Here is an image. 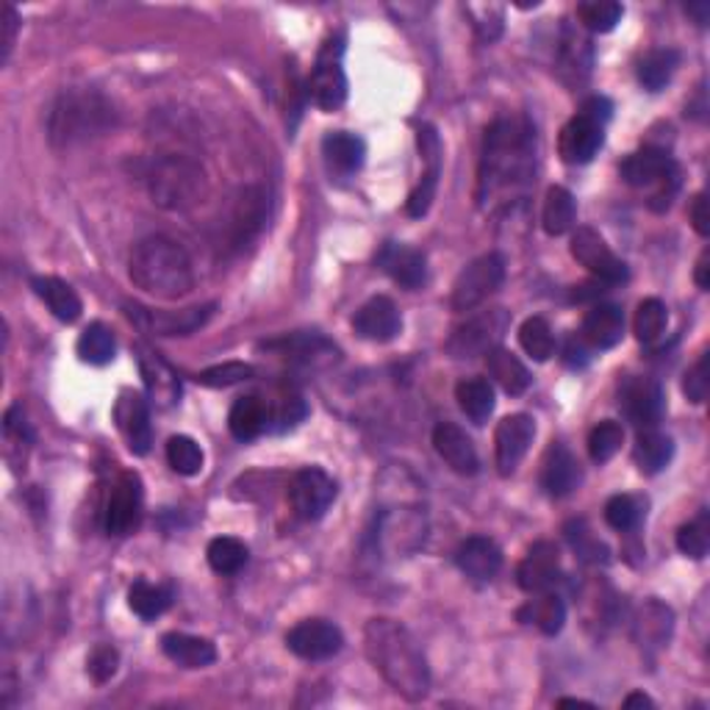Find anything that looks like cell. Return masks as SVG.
<instances>
[{
	"label": "cell",
	"mask_w": 710,
	"mask_h": 710,
	"mask_svg": "<svg viewBox=\"0 0 710 710\" xmlns=\"http://www.w3.org/2000/svg\"><path fill=\"white\" fill-rule=\"evenodd\" d=\"M270 424H272V406L267 400H261L259 394L239 397V400L231 406V413H228V428H231L233 439L239 441L259 439Z\"/></svg>",
	"instance_id": "30"
},
{
	"label": "cell",
	"mask_w": 710,
	"mask_h": 710,
	"mask_svg": "<svg viewBox=\"0 0 710 710\" xmlns=\"http://www.w3.org/2000/svg\"><path fill=\"white\" fill-rule=\"evenodd\" d=\"M536 422L528 413H511L502 419L494 430V452H497V469L502 478L513 474L528 456L530 444H533Z\"/></svg>",
	"instance_id": "17"
},
{
	"label": "cell",
	"mask_w": 710,
	"mask_h": 710,
	"mask_svg": "<svg viewBox=\"0 0 710 710\" xmlns=\"http://www.w3.org/2000/svg\"><path fill=\"white\" fill-rule=\"evenodd\" d=\"M31 287L33 292H37V298L48 306V311L56 317V320L76 322L78 317H81L83 311L81 298H78L76 289H72L70 283L61 281V278H53V276L33 278Z\"/></svg>",
	"instance_id": "33"
},
{
	"label": "cell",
	"mask_w": 710,
	"mask_h": 710,
	"mask_svg": "<svg viewBox=\"0 0 710 710\" xmlns=\"http://www.w3.org/2000/svg\"><path fill=\"white\" fill-rule=\"evenodd\" d=\"M344 44L342 39H328L322 44L320 56H317V64L311 70L309 83V98L317 109L322 111H337L342 109L344 100H348V76H344L342 67Z\"/></svg>",
	"instance_id": "9"
},
{
	"label": "cell",
	"mask_w": 710,
	"mask_h": 710,
	"mask_svg": "<svg viewBox=\"0 0 710 710\" xmlns=\"http://www.w3.org/2000/svg\"><path fill=\"white\" fill-rule=\"evenodd\" d=\"M622 706L624 708H656V702H652L647 694H641V691H636V694H630L628 700L622 702Z\"/></svg>",
	"instance_id": "62"
},
{
	"label": "cell",
	"mask_w": 710,
	"mask_h": 710,
	"mask_svg": "<svg viewBox=\"0 0 710 710\" xmlns=\"http://www.w3.org/2000/svg\"><path fill=\"white\" fill-rule=\"evenodd\" d=\"M508 326H511V314L506 309H491L483 314L472 317L463 326H458L456 331L447 339V353L458 361H467V358L486 356L489 350L500 348L502 337H506Z\"/></svg>",
	"instance_id": "8"
},
{
	"label": "cell",
	"mask_w": 710,
	"mask_h": 710,
	"mask_svg": "<svg viewBox=\"0 0 710 710\" xmlns=\"http://www.w3.org/2000/svg\"><path fill=\"white\" fill-rule=\"evenodd\" d=\"M622 178L633 189L650 192V209L667 211L680 192V164L663 148H641L622 161Z\"/></svg>",
	"instance_id": "6"
},
{
	"label": "cell",
	"mask_w": 710,
	"mask_h": 710,
	"mask_svg": "<svg viewBox=\"0 0 710 710\" xmlns=\"http://www.w3.org/2000/svg\"><path fill=\"white\" fill-rule=\"evenodd\" d=\"M680 64V53L672 48H658L650 50V53L641 59L639 64V81L641 87L650 89V92H658V89L667 87L672 81L674 70Z\"/></svg>",
	"instance_id": "42"
},
{
	"label": "cell",
	"mask_w": 710,
	"mask_h": 710,
	"mask_svg": "<svg viewBox=\"0 0 710 710\" xmlns=\"http://www.w3.org/2000/svg\"><path fill=\"white\" fill-rule=\"evenodd\" d=\"M137 361L139 372H142L144 389H148L150 400L159 408H170L181 400V380H178L176 369L164 361L159 353H153L150 348L139 344L137 348Z\"/></svg>",
	"instance_id": "23"
},
{
	"label": "cell",
	"mask_w": 710,
	"mask_h": 710,
	"mask_svg": "<svg viewBox=\"0 0 710 710\" xmlns=\"http://www.w3.org/2000/svg\"><path fill=\"white\" fill-rule=\"evenodd\" d=\"M574 220H578V206H574L572 192L563 187L547 189L544 206H541V228L550 237H563L574 228Z\"/></svg>",
	"instance_id": "37"
},
{
	"label": "cell",
	"mask_w": 710,
	"mask_h": 710,
	"mask_svg": "<svg viewBox=\"0 0 710 710\" xmlns=\"http://www.w3.org/2000/svg\"><path fill=\"white\" fill-rule=\"evenodd\" d=\"M691 226H694V231L700 233V237H708L710 233V217H708V198L706 192H700L694 198V203H691Z\"/></svg>",
	"instance_id": "59"
},
{
	"label": "cell",
	"mask_w": 710,
	"mask_h": 710,
	"mask_svg": "<svg viewBox=\"0 0 710 710\" xmlns=\"http://www.w3.org/2000/svg\"><path fill=\"white\" fill-rule=\"evenodd\" d=\"M674 630V613L672 608H667L658 600H647L644 606L636 611L633 619V639L636 644L644 652H656L663 650L672 639Z\"/></svg>",
	"instance_id": "27"
},
{
	"label": "cell",
	"mask_w": 710,
	"mask_h": 710,
	"mask_svg": "<svg viewBox=\"0 0 710 710\" xmlns=\"http://www.w3.org/2000/svg\"><path fill=\"white\" fill-rule=\"evenodd\" d=\"M264 348L270 350H278L281 356H292L298 358V361H317V358H337L339 350L333 348L331 342H328L326 337H320V333H298V337H283V339H276V342H267Z\"/></svg>",
	"instance_id": "39"
},
{
	"label": "cell",
	"mask_w": 710,
	"mask_h": 710,
	"mask_svg": "<svg viewBox=\"0 0 710 710\" xmlns=\"http://www.w3.org/2000/svg\"><path fill=\"white\" fill-rule=\"evenodd\" d=\"M117 667H120V656H117L114 647H109V644L94 647L92 656H89V661H87V672L92 674L94 683H106V680L114 678Z\"/></svg>",
	"instance_id": "53"
},
{
	"label": "cell",
	"mask_w": 710,
	"mask_h": 710,
	"mask_svg": "<svg viewBox=\"0 0 710 710\" xmlns=\"http://www.w3.org/2000/svg\"><path fill=\"white\" fill-rule=\"evenodd\" d=\"M708 547H710V536H708V517L702 513L700 519H694V522L683 524V528L678 530V550L683 552V556L694 558V561H700V558L708 556Z\"/></svg>",
	"instance_id": "51"
},
{
	"label": "cell",
	"mask_w": 710,
	"mask_h": 710,
	"mask_svg": "<svg viewBox=\"0 0 710 710\" xmlns=\"http://www.w3.org/2000/svg\"><path fill=\"white\" fill-rule=\"evenodd\" d=\"M467 14L472 17V26L486 42H494L502 33V6H467Z\"/></svg>",
	"instance_id": "52"
},
{
	"label": "cell",
	"mask_w": 710,
	"mask_h": 710,
	"mask_svg": "<svg viewBox=\"0 0 710 710\" xmlns=\"http://www.w3.org/2000/svg\"><path fill=\"white\" fill-rule=\"evenodd\" d=\"M167 461H170V467L176 469L178 474L192 478V474H198L200 469H203V450H200L198 441L189 439V436H172V439L167 441Z\"/></svg>",
	"instance_id": "49"
},
{
	"label": "cell",
	"mask_w": 710,
	"mask_h": 710,
	"mask_svg": "<svg viewBox=\"0 0 710 710\" xmlns=\"http://www.w3.org/2000/svg\"><path fill=\"white\" fill-rule=\"evenodd\" d=\"M142 181L153 203L167 211L194 209L209 192L203 167L181 153H159L148 159Z\"/></svg>",
	"instance_id": "5"
},
{
	"label": "cell",
	"mask_w": 710,
	"mask_h": 710,
	"mask_svg": "<svg viewBox=\"0 0 710 710\" xmlns=\"http://www.w3.org/2000/svg\"><path fill=\"white\" fill-rule=\"evenodd\" d=\"M114 128V109L94 89H67L48 114V137L56 148H76Z\"/></svg>",
	"instance_id": "4"
},
{
	"label": "cell",
	"mask_w": 710,
	"mask_h": 710,
	"mask_svg": "<svg viewBox=\"0 0 710 710\" xmlns=\"http://www.w3.org/2000/svg\"><path fill=\"white\" fill-rule=\"evenodd\" d=\"M622 3L617 0H586L578 6L580 26L589 28L591 33H608L622 22Z\"/></svg>",
	"instance_id": "45"
},
{
	"label": "cell",
	"mask_w": 710,
	"mask_h": 710,
	"mask_svg": "<svg viewBox=\"0 0 710 710\" xmlns=\"http://www.w3.org/2000/svg\"><path fill=\"white\" fill-rule=\"evenodd\" d=\"M519 622L533 624L539 628L544 636H558L567 624V606L558 594H550V591H541L536 594L528 606L519 608Z\"/></svg>",
	"instance_id": "34"
},
{
	"label": "cell",
	"mask_w": 710,
	"mask_h": 710,
	"mask_svg": "<svg viewBox=\"0 0 710 710\" xmlns=\"http://www.w3.org/2000/svg\"><path fill=\"white\" fill-rule=\"evenodd\" d=\"M563 361H567L572 369L586 367V363H589V350H586L583 339H578V337L569 339L567 350H563Z\"/></svg>",
	"instance_id": "60"
},
{
	"label": "cell",
	"mask_w": 710,
	"mask_h": 710,
	"mask_svg": "<svg viewBox=\"0 0 710 710\" xmlns=\"http://www.w3.org/2000/svg\"><path fill=\"white\" fill-rule=\"evenodd\" d=\"M400 309L394 306V300L383 298V294L367 300L353 317V331L367 342H391L400 333Z\"/></svg>",
	"instance_id": "22"
},
{
	"label": "cell",
	"mask_w": 710,
	"mask_h": 710,
	"mask_svg": "<svg viewBox=\"0 0 710 710\" xmlns=\"http://www.w3.org/2000/svg\"><path fill=\"white\" fill-rule=\"evenodd\" d=\"M128 606L139 619L153 622L172 606V591L164 589V586L148 583V580H137L131 591H128Z\"/></svg>",
	"instance_id": "41"
},
{
	"label": "cell",
	"mask_w": 710,
	"mask_h": 710,
	"mask_svg": "<svg viewBox=\"0 0 710 710\" xmlns=\"http://www.w3.org/2000/svg\"><path fill=\"white\" fill-rule=\"evenodd\" d=\"M128 276L133 287L159 300H181L194 289V267L187 250L170 237H148L131 250Z\"/></svg>",
	"instance_id": "3"
},
{
	"label": "cell",
	"mask_w": 710,
	"mask_h": 710,
	"mask_svg": "<svg viewBox=\"0 0 710 710\" xmlns=\"http://www.w3.org/2000/svg\"><path fill=\"white\" fill-rule=\"evenodd\" d=\"M214 309V303H206L181 311H153L139 303H126V317L144 333H156V337H189V333L200 331L211 320Z\"/></svg>",
	"instance_id": "11"
},
{
	"label": "cell",
	"mask_w": 710,
	"mask_h": 710,
	"mask_svg": "<svg viewBox=\"0 0 710 710\" xmlns=\"http://www.w3.org/2000/svg\"><path fill=\"white\" fill-rule=\"evenodd\" d=\"M139 519H142V480L133 472H122L106 502L103 528L109 536H128Z\"/></svg>",
	"instance_id": "16"
},
{
	"label": "cell",
	"mask_w": 710,
	"mask_h": 710,
	"mask_svg": "<svg viewBox=\"0 0 710 710\" xmlns=\"http://www.w3.org/2000/svg\"><path fill=\"white\" fill-rule=\"evenodd\" d=\"M486 367H489V374L502 386V391L511 397L524 394L530 389V372L517 356L508 353L506 348H494L486 353Z\"/></svg>",
	"instance_id": "36"
},
{
	"label": "cell",
	"mask_w": 710,
	"mask_h": 710,
	"mask_svg": "<svg viewBox=\"0 0 710 710\" xmlns=\"http://www.w3.org/2000/svg\"><path fill=\"white\" fill-rule=\"evenodd\" d=\"M619 408L639 430L656 428L663 417V389L652 378L628 374L619 383Z\"/></svg>",
	"instance_id": "14"
},
{
	"label": "cell",
	"mask_w": 710,
	"mask_h": 710,
	"mask_svg": "<svg viewBox=\"0 0 710 710\" xmlns=\"http://www.w3.org/2000/svg\"><path fill=\"white\" fill-rule=\"evenodd\" d=\"M569 250H572V259L578 261L580 267H586L591 276L600 278V281L611 283V287L613 283L628 281L630 276L628 264H624V261L619 259L611 248H608L606 239H602L594 228L580 226L578 231L572 233V244H569Z\"/></svg>",
	"instance_id": "12"
},
{
	"label": "cell",
	"mask_w": 710,
	"mask_h": 710,
	"mask_svg": "<svg viewBox=\"0 0 710 710\" xmlns=\"http://www.w3.org/2000/svg\"><path fill=\"white\" fill-rule=\"evenodd\" d=\"M644 508H647V502L641 500V497L617 494L608 500L606 522L611 524L613 530H619V533H628V530H636L641 524V519H644V513H647Z\"/></svg>",
	"instance_id": "48"
},
{
	"label": "cell",
	"mask_w": 710,
	"mask_h": 710,
	"mask_svg": "<svg viewBox=\"0 0 710 710\" xmlns=\"http://www.w3.org/2000/svg\"><path fill=\"white\" fill-rule=\"evenodd\" d=\"M580 480H583V469H580L578 458L563 444H552L547 450L544 463H541V489L561 500V497H569L578 489Z\"/></svg>",
	"instance_id": "26"
},
{
	"label": "cell",
	"mask_w": 710,
	"mask_h": 710,
	"mask_svg": "<svg viewBox=\"0 0 710 710\" xmlns=\"http://www.w3.org/2000/svg\"><path fill=\"white\" fill-rule=\"evenodd\" d=\"M558 574H561V552H558V547L552 541H536L517 569L519 589L528 591V594L550 591Z\"/></svg>",
	"instance_id": "21"
},
{
	"label": "cell",
	"mask_w": 710,
	"mask_h": 710,
	"mask_svg": "<svg viewBox=\"0 0 710 710\" xmlns=\"http://www.w3.org/2000/svg\"><path fill=\"white\" fill-rule=\"evenodd\" d=\"M683 391L691 402H706L708 397V356H702L694 367L686 372Z\"/></svg>",
	"instance_id": "56"
},
{
	"label": "cell",
	"mask_w": 710,
	"mask_h": 710,
	"mask_svg": "<svg viewBox=\"0 0 710 710\" xmlns=\"http://www.w3.org/2000/svg\"><path fill=\"white\" fill-rule=\"evenodd\" d=\"M624 444V428L617 419H602L600 424H594V430L589 433V456L591 461L606 463L622 450Z\"/></svg>",
	"instance_id": "47"
},
{
	"label": "cell",
	"mask_w": 710,
	"mask_h": 710,
	"mask_svg": "<svg viewBox=\"0 0 710 710\" xmlns=\"http://www.w3.org/2000/svg\"><path fill=\"white\" fill-rule=\"evenodd\" d=\"M674 456V441L667 433H661L658 428L641 430L639 439L633 447V461L636 467L644 474H658L669 467Z\"/></svg>",
	"instance_id": "35"
},
{
	"label": "cell",
	"mask_w": 710,
	"mask_h": 710,
	"mask_svg": "<svg viewBox=\"0 0 710 710\" xmlns=\"http://www.w3.org/2000/svg\"><path fill=\"white\" fill-rule=\"evenodd\" d=\"M256 374V367L244 361H226V363H217V367L203 369L198 374V383L211 386V389H228V386H237L242 380H250Z\"/></svg>",
	"instance_id": "50"
},
{
	"label": "cell",
	"mask_w": 710,
	"mask_h": 710,
	"mask_svg": "<svg viewBox=\"0 0 710 710\" xmlns=\"http://www.w3.org/2000/svg\"><path fill=\"white\" fill-rule=\"evenodd\" d=\"M114 422L120 433L126 436L128 450L133 456H144L153 441V428H150V408L139 391H122L114 406Z\"/></svg>",
	"instance_id": "20"
},
{
	"label": "cell",
	"mask_w": 710,
	"mask_h": 710,
	"mask_svg": "<svg viewBox=\"0 0 710 710\" xmlns=\"http://www.w3.org/2000/svg\"><path fill=\"white\" fill-rule=\"evenodd\" d=\"M78 356L83 363H92V367H106V363L114 361L117 356V342L114 333L103 326V322H92L89 328H83V333L78 337L76 344Z\"/></svg>",
	"instance_id": "40"
},
{
	"label": "cell",
	"mask_w": 710,
	"mask_h": 710,
	"mask_svg": "<svg viewBox=\"0 0 710 710\" xmlns=\"http://www.w3.org/2000/svg\"><path fill=\"white\" fill-rule=\"evenodd\" d=\"M594 708V702H586V700H572V697H563V700H558V708Z\"/></svg>",
	"instance_id": "64"
},
{
	"label": "cell",
	"mask_w": 710,
	"mask_h": 710,
	"mask_svg": "<svg viewBox=\"0 0 710 710\" xmlns=\"http://www.w3.org/2000/svg\"><path fill=\"white\" fill-rule=\"evenodd\" d=\"M306 419V402L300 397H283L278 406H272V424L278 430H289Z\"/></svg>",
	"instance_id": "55"
},
{
	"label": "cell",
	"mask_w": 710,
	"mask_h": 710,
	"mask_svg": "<svg viewBox=\"0 0 710 710\" xmlns=\"http://www.w3.org/2000/svg\"><path fill=\"white\" fill-rule=\"evenodd\" d=\"M433 447L439 452L441 461L458 474H478L480 469V458L478 450H474L472 439L463 433L458 424L452 422H439L433 428Z\"/></svg>",
	"instance_id": "25"
},
{
	"label": "cell",
	"mask_w": 710,
	"mask_h": 710,
	"mask_svg": "<svg viewBox=\"0 0 710 710\" xmlns=\"http://www.w3.org/2000/svg\"><path fill=\"white\" fill-rule=\"evenodd\" d=\"M686 11H689V14H694L700 26H706L708 17H710V6L708 3H689V9H686Z\"/></svg>",
	"instance_id": "63"
},
{
	"label": "cell",
	"mask_w": 710,
	"mask_h": 710,
	"mask_svg": "<svg viewBox=\"0 0 710 710\" xmlns=\"http://www.w3.org/2000/svg\"><path fill=\"white\" fill-rule=\"evenodd\" d=\"M337 500V483L331 474L320 467H306L294 472L292 483H289V502H292L294 513L306 522H317L326 517L328 508Z\"/></svg>",
	"instance_id": "13"
},
{
	"label": "cell",
	"mask_w": 710,
	"mask_h": 710,
	"mask_svg": "<svg viewBox=\"0 0 710 710\" xmlns=\"http://www.w3.org/2000/svg\"><path fill=\"white\" fill-rule=\"evenodd\" d=\"M583 342L594 350H611L622 342L624 337V314L613 303H597L589 314L583 317Z\"/></svg>",
	"instance_id": "29"
},
{
	"label": "cell",
	"mask_w": 710,
	"mask_h": 710,
	"mask_svg": "<svg viewBox=\"0 0 710 710\" xmlns=\"http://www.w3.org/2000/svg\"><path fill=\"white\" fill-rule=\"evenodd\" d=\"M419 153H422L428 170H424L422 181L417 183V189L406 200V214L413 217V220H419V217H424L430 211L441 176V142L430 126L419 128Z\"/></svg>",
	"instance_id": "19"
},
{
	"label": "cell",
	"mask_w": 710,
	"mask_h": 710,
	"mask_svg": "<svg viewBox=\"0 0 710 710\" xmlns=\"http://www.w3.org/2000/svg\"><path fill=\"white\" fill-rule=\"evenodd\" d=\"M20 14H17V9L11 3L3 6V20H0V28H3V39H0V48H3V56H0V61H9L11 56V48H14V39H17V31H20Z\"/></svg>",
	"instance_id": "57"
},
{
	"label": "cell",
	"mask_w": 710,
	"mask_h": 710,
	"mask_svg": "<svg viewBox=\"0 0 710 710\" xmlns=\"http://www.w3.org/2000/svg\"><path fill=\"white\" fill-rule=\"evenodd\" d=\"M456 400L474 424H483L494 413V389L486 378H463L456 386Z\"/></svg>",
	"instance_id": "38"
},
{
	"label": "cell",
	"mask_w": 710,
	"mask_h": 710,
	"mask_svg": "<svg viewBox=\"0 0 710 710\" xmlns=\"http://www.w3.org/2000/svg\"><path fill=\"white\" fill-rule=\"evenodd\" d=\"M322 156H326V164L333 176L348 178L361 170L363 159H367V144L350 131H331L322 139Z\"/></svg>",
	"instance_id": "31"
},
{
	"label": "cell",
	"mask_w": 710,
	"mask_h": 710,
	"mask_svg": "<svg viewBox=\"0 0 710 710\" xmlns=\"http://www.w3.org/2000/svg\"><path fill=\"white\" fill-rule=\"evenodd\" d=\"M287 647L303 661H328L342 652L344 636L328 619H303L287 633Z\"/></svg>",
	"instance_id": "15"
},
{
	"label": "cell",
	"mask_w": 710,
	"mask_h": 710,
	"mask_svg": "<svg viewBox=\"0 0 710 710\" xmlns=\"http://www.w3.org/2000/svg\"><path fill=\"white\" fill-rule=\"evenodd\" d=\"M378 267L394 283L406 289H419L428 278V261L417 248L400 242H386L378 253Z\"/></svg>",
	"instance_id": "24"
},
{
	"label": "cell",
	"mask_w": 710,
	"mask_h": 710,
	"mask_svg": "<svg viewBox=\"0 0 710 710\" xmlns=\"http://www.w3.org/2000/svg\"><path fill=\"white\" fill-rule=\"evenodd\" d=\"M161 650L172 663L183 669H206L217 661V647L209 639L189 633H167L161 639Z\"/></svg>",
	"instance_id": "32"
},
{
	"label": "cell",
	"mask_w": 710,
	"mask_h": 710,
	"mask_svg": "<svg viewBox=\"0 0 710 710\" xmlns=\"http://www.w3.org/2000/svg\"><path fill=\"white\" fill-rule=\"evenodd\" d=\"M611 111H613L611 100L600 98V94H594V98L586 100L583 109H580V114L591 117V120H594V122H600V126H606V122L611 120Z\"/></svg>",
	"instance_id": "58"
},
{
	"label": "cell",
	"mask_w": 710,
	"mask_h": 710,
	"mask_svg": "<svg viewBox=\"0 0 710 710\" xmlns=\"http://www.w3.org/2000/svg\"><path fill=\"white\" fill-rule=\"evenodd\" d=\"M519 344H522V350L530 358L547 361V358L556 353V333H552L550 322L544 317H530L519 328Z\"/></svg>",
	"instance_id": "44"
},
{
	"label": "cell",
	"mask_w": 710,
	"mask_h": 710,
	"mask_svg": "<svg viewBox=\"0 0 710 710\" xmlns=\"http://www.w3.org/2000/svg\"><path fill=\"white\" fill-rule=\"evenodd\" d=\"M536 176V131L522 117H500L483 139L478 172L480 209L497 211L519 203Z\"/></svg>",
	"instance_id": "1"
},
{
	"label": "cell",
	"mask_w": 710,
	"mask_h": 710,
	"mask_svg": "<svg viewBox=\"0 0 710 710\" xmlns=\"http://www.w3.org/2000/svg\"><path fill=\"white\" fill-rule=\"evenodd\" d=\"M667 326H669V309L658 298L644 300L633 317V333L636 339L644 344L658 342L661 333L667 331Z\"/></svg>",
	"instance_id": "46"
},
{
	"label": "cell",
	"mask_w": 710,
	"mask_h": 710,
	"mask_svg": "<svg viewBox=\"0 0 710 710\" xmlns=\"http://www.w3.org/2000/svg\"><path fill=\"white\" fill-rule=\"evenodd\" d=\"M267 192L261 187H242L233 192L220 222V242L228 250H242L253 242L267 222Z\"/></svg>",
	"instance_id": "7"
},
{
	"label": "cell",
	"mask_w": 710,
	"mask_h": 710,
	"mask_svg": "<svg viewBox=\"0 0 710 710\" xmlns=\"http://www.w3.org/2000/svg\"><path fill=\"white\" fill-rule=\"evenodd\" d=\"M602 142H606V126L594 122L586 114H574L567 126L561 128L558 137V153L567 164H589L597 153H600Z\"/></svg>",
	"instance_id": "18"
},
{
	"label": "cell",
	"mask_w": 710,
	"mask_h": 710,
	"mask_svg": "<svg viewBox=\"0 0 710 710\" xmlns=\"http://www.w3.org/2000/svg\"><path fill=\"white\" fill-rule=\"evenodd\" d=\"M206 558H209V567L217 574H237L244 569L250 552L244 547V541L233 539V536H217V539L209 541Z\"/></svg>",
	"instance_id": "43"
},
{
	"label": "cell",
	"mask_w": 710,
	"mask_h": 710,
	"mask_svg": "<svg viewBox=\"0 0 710 710\" xmlns=\"http://www.w3.org/2000/svg\"><path fill=\"white\" fill-rule=\"evenodd\" d=\"M456 563L467 578L478 580V583H489L502 569V550L486 536H472V539H467L458 547Z\"/></svg>",
	"instance_id": "28"
},
{
	"label": "cell",
	"mask_w": 710,
	"mask_h": 710,
	"mask_svg": "<svg viewBox=\"0 0 710 710\" xmlns=\"http://www.w3.org/2000/svg\"><path fill=\"white\" fill-rule=\"evenodd\" d=\"M694 281H697V287L702 289V292H708V287H710V253L708 250H702L700 261H697Z\"/></svg>",
	"instance_id": "61"
},
{
	"label": "cell",
	"mask_w": 710,
	"mask_h": 710,
	"mask_svg": "<svg viewBox=\"0 0 710 710\" xmlns=\"http://www.w3.org/2000/svg\"><path fill=\"white\" fill-rule=\"evenodd\" d=\"M363 650L380 678L408 702H419L430 691V669L411 630L394 619H369L363 628Z\"/></svg>",
	"instance_id": "2"
},
{
	"label": "cell",
	"mask_w": 710,
	"mask_h": 710,
	"mask_svg": "<svg viewBox=\"0 0 710 710\" xmlns=\"http://www.w3.org/2000/svg\"><path fill=\"white\" fill-rule=\"evenodd\" d=\"M567 536H569V541H572L574 550H578L580 558H586V561H594V563L608 561L606 544H602V541H597L594 536H591L589 530H586L583 522H578V530H574V533L569 530Z\"/></svg>",
	"instance_id": "54"
},
{
	"label": "cell",
	"mask_w": 710,
	"mask_h": 710,
	"mask_svg": "<svg viewBox=\"0 0 710 710\" xmlns=\"http://www.w3.org/2000/svg\"><path fill=\"white\" fill-rule=\"evenodd\" d=\"M506 281V259L500 253H486L463 267L461 276L452 283V309L472 311L491 298Z\"/></svg>",
	"instance_id": "10"
}]
</instances>
